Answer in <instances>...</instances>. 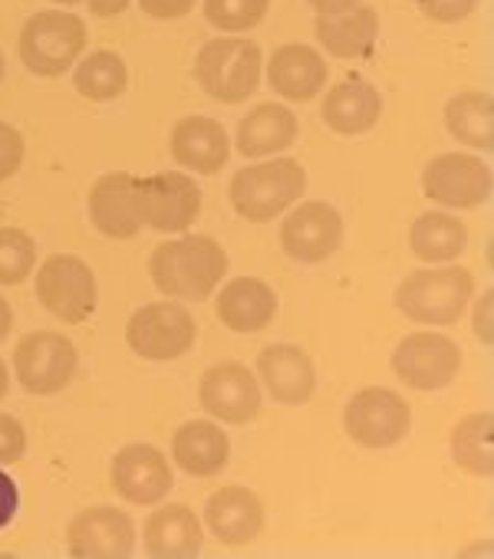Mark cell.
<instances>
[{
    "label": "cell",
    "mask_w": 494,
    "mask_h": 559,
    "mask_svg": "<svg viewBox=\"0 0 494 559\" xmlns=\"http://www.w3.org/2000/svg\"><path fill=\"white\" fill-rule=\"evenodd\" d=\"M152 284L168 300H208L221 276L227 273V253L214 237L191 234L178 240H165L149 257Z\"/></svg>",
    "instance_id": "1"
},
{
    "label": "cell",
    "mask_w": 494,
    "mask_h": 559,
    "mask_svg": "<svg viewBox=\"0 0 494 559\" xmlns=\"http://www.w3.org/2000/svg\"><path fill=\"white\" fill-rule=\"evenodd\" d=\"M474 294V276L464 266H442V270H415L409 273L399 290L396 307L402 317L422 326H451L468 310Z\"/></svg>",
    "instance_id": "2"
},
{
    "label": "cell",
    "mask_w": 494,
    "mask_h": 559,
    "mask_svg": "<svg viewBox=\"0 0 494 559\" xmlns=\"http://www.w3.org/2000/svg\"><path fill=\"white\" fill-rule=\"evenodd\" d=\"M307 188V171L294 158H274L247 165L231 178V207L244 221H274L281 217Z\"/></svg>",
    "instance_id": "3"
},
{
    "label": "cell",
    "mask_w": 494,
    "mask_h": 559,
    "mask_svg": "<svg viewBox=\"0 0 494 559\" xmlns=\"http://www.w3.org/2000/svg\"><path fill=\"white\" fill-rule=\"evenodd\" d=\"M261 47L244 37H217L201 47L195 60V80L217 103H244L261 83Z\"/></svg>",
    "instance_id": "4"
},
{
    "label": "cell",
    "mask_w": 494,
    "mask_h": 559,
    "mask_svg": "<svg viewBox=\"0 0 494 559\" xmlns=\"http://www.w3.org/2000/svg\"><path fill=\"white\" fill-rule=\"evenodd\" d=\"M21 60L37 76H63L86 50V24L70 11H40L21 31Z\"/></svg>",
    "instance_id": "5"
},
{
    "label": "cell",
    "mask_w": 494,
    "mask_h": 559,
    "mask_svg": "<svg viewBox=\"0 0 494 559\" xmlns=\"http://www.w3.org/2000/svg\"><path fill=\"white\" fill-rule=\"evenodd\" d=\"M37 300L63 323H86L99 304L96 273L73 253H54L37 270Z\"/></svg>",
    "instance_id": "6"
},
{
    "label": "cell",
    "mask_w": 494,
    "mask_h": 559,
    "mask_svg": "<svg viewBox=\"0 0 494 559\" xmlns=\"http://www.w3.org/2000/svg\"><path fill=\"white\" fill-rule=\"evenodd\" d=\"M195 320L181 304L162 300L139 307L126 323V343L132 353L152 362H172L195 346Z\"/></svg>",
    "instance_id": "7"
},
{
    "label": "cell",
    "mask_w": 494,
    "mask_h": 559,
    "mask_svg": "<svg viewBox=\"0 0 494 559\" xmlns=\"http://www.w3.org/2000/svg\"><path fill=\"white\" fill-rule=\"evenodd\" d=\"M77 346L54 330H37L14 349V372L31 395H57L77 376Z\"/></svg>",
    "instance_id": "8"
},
{
    "label": "cell",
    "mask_w": 494,
    "mask_h": 559,
    "mask_svg": "<svg viewBox=\"0 0 494 559\" xmlns=\"http://www.w3.org/2000/svg\"><path fill=\"white\" fill-rule=\"evenodd\" d=\"M343 428L363 448H392L409 435L412 408L399 392L373 385L350 399L343 412Z\"/></svg>",
    "instance_id": "9"
},
{
    "label": "cell",
    "mask_w": 494,
    "mask_h": 559,
    "mask_svg": "<svg viewBox=\"0 0 494 559\" xmlns=\"http://www.w3.org/2000/svg\"><path fill=\"white\" fill-rule=\"evenodd\" d=\"M142 224L158 234H181L201 211V191L185 171H158L149 178H136Z\"/></svg>",
    "instance_id": "10"
},
{
    "label": "cell",
    "mask_w": 494,
    "mask_h": 559,
    "mask_svg": "<svg viewBox=\"0 0 494 559\" xmlns=\"http://www.w3.org/2000/svg\"><path fill=\"white\" fill-rule=\"evenodd\" d=\"M396 376L419 392H438L455 382L461 369V349L442 333H412L392 353Z\"/></svg>",
    "instance_id": "11"
},
{
    "label": "cell",
    "mask_w": 494,
    "mask_h": 559,
    "mask_svg": "<svg viewBox=\"0 0 494 559\" xmlns=\"http://www.w3.org/2000/svg\"><path fill=\"white\" fill-rule=\"evenodd\" d=\"M201 408L224 425H247L261 412V385L240 362H217L198 382Z\"/></svg>",
    "instance_id": "12"
},
{
    "label": "cell",
    "mask_w": 494,
    "mask_h": 559,
    "mask_svg": "<svg viewBox=\"0 0 494 559\" xmlns=\"http://www.w3.org/2000/svg\"><path fill=\"white\" fill-rule=\"evenodd\" d=\"M67 546L77 559H122L136 549V523L116 507H86L67 526Z\"/></svg>",
    "instance_id": "13"
},
{
    "label": "cell",
    "mask_w": 494,
    "mask_h": 559,
    "mask_svg": "<svg viewBox=\"0 0 494 559\" xmlns=\"http://www.w3.org/2000/svg\"><path fill=\"white\" fill-rule=\"evenodd\" d=\"M343 243V217L327 201H307L281 224V247L301 263H324Z\"/></svg>",
    "instance_id": "14"
},
{
    "label": "cell",
    "mask_w": 494,
    "mask_h": 559,
    "mask_svg": "<svg viewBox=\"0 0 494 559\" xmlns=\"http://www.w3.org/2000/svg\"><path fill=\"white\" fill-rule=\"evenodd\" d=\"M422 188L445 207H478L491 194V168L474 155H438L422 171Z\"/></svg>",
    "instance_id": "15"
},
{
    "label": "cell",
    "mask_w": 494,
    "mask_h": 559,
    "mask_svg": "<svg viewBox=\"0 0 494 559\" xmlns=\"http://www.w3.org/2000/svg\"><path fill=\"white\" fill-rule=\"evenodd\" d=\"M172 484V467L165 454L152 444H126L113 457V487L129 503L155 507L165 500Z\"/></svg>",
    "instance_id": "16"
},
{
    "label": "cell",
    "mask_w": 494,
    "mask_h": 559,
    "mask_svg": "<svg viewBox=\"0 0 494 559\" xmlns=\"http://www.w3.org/2000/svg\"><path fill=\"white\" fill-rule=\"evenodd\" d=\"M204 523L208 530L227 543V546H244L261 536L264 530V503L255 490L227 484L217 487L208 503H204Z\"/></svg>",
    "instance_id": "17"
},
{
    "label": "cell",
    "mask_w": 494,
    "mask_h": 559,
    "mask_svg": "<svg viewBox=\"0 0 494 559\" xmlns=\"http://www.w3.org/2000/svg\"><path fill=\"white\" fill-rule=\"evenodd\" d=\"M90 221L99 234L113 240H129L142 230V211L136 194V178L129 171L103 175L90 191Z\"/></svg>",
    "instance_id": "18"
},
{
    "label": "cell",
    "mask_w": 494,
    "mask_h": 559,
    "mask_svg": "<svg viewBox=\"0 0 494 559\" xmlns=\"http://www.w3.org/2000/svg\"><path fill=\"white\" fill-rule=\"evenodd\" d=\"M258 379L281 405H304L317 389L310 356L301 346H287V343L268 346L258 356Z\"/></svg>",
    "instance_id": "19"
},
{
    "label": "cell",
    "mask_w": 494,
    "mask_h": 559,
    "mask_svg": "<svg viewBox=\"0 0 494 559\" xmlns=\"http://www.w3.org/2000/svg\"><path fill=\"white\" fill-rule=\"evenodd\" d=\"M142 539H145V552L149 556H158V559H191V556L201 552L204 533H201V520L195 516L191 507L165 503V507H158V510H152L145 516Z\"/></svg>",
    "instance_id": "20"
},
{
    "label": "cell",
    "mask_w": 494,
    "mask_h": 559,
    "mask_svg": "<svg viewBox=\"0 0 494 559\" xmlns=\"http://www.w3.org/2000/svg\"><path fill=\"white\" fill-rule=\"evenodd\" d=\"M168 142H172V158L181 168H191L198 175L221 171L227 155H231L224 126L208 119V116H185V119H178Z\"/></svg>",
    "instance_id": "21"
},
{
    "label": "cell",
    "mask_w": 494,
    "mask_h": 559,
    "mask_svg": "<svg viewBox=\"0 0 494 559\" xmlns=\"http://www.w3.org/2000/svg\"><path fill=\"white\" fill-rule=\"evenodd\" d=\"M327 73L330 70H327L324 57L307 44H287V47L274 50V57L268 63L271 90L291 103H310L324 90Z\"/></svg>",
    "instance_id": "22"
},
{
    "label": "cell",
    "mask_w": 494,
    "mask_h": 559,
    "mask_svg": "<svg viewBox=\"0 0 494 559\" xmlns=\"http://www.w3.org/2000/svg\"><path fill=\"white\" fill-rule=\"evenodd\" d=\"M278 317V297L258 276H237L217 294V320L234 333H258Z\"/></svg>",
    "instance_id": "23"
},
{
    "label": "cell",
    "mask_w": 494,
    "mask_h": 559,
    "mask_svg": "<svg viewBox=\"0 0 494 559\" xmlns=\"http://www.w3.org/2000/svg\"><path fill=\"white\" fill-rule=\"evenodd\" d=\"M317 40L330 57L340 60H360L376 47L379 37V14L373 8H346L337 14H320L317 24Z\"/></svg>",
    "instance_id": "24"
},
{
    "label": "cell",
    "mask_w": 494,
    "mask_h": 559,
    "mask_svg": "<svg viewBox=\"0 0 494 559\" xmlns=\"http://www.w3.org/2000/svg\"><path fill=\"white\" fill-rule=\"evenodd\" d=\"M383 116V96L366 80H343L324 96V122L337 135H363Z\"/></svg>",
    "instance_id": "25"
},
{
    "label": "cell",
    "mask_w": 494,
    "mask_h": 559,
    "mask_svg": "<svg viewBox=\"0 0 494 559\" xmlns=\"http://www.w3.org/2000/svg\"><path fill=\"white\" fill-rule=\"evenodd\" d=\"M172 457L191 477H214L227 467L231 441L214 421H188L172 438Z\"/></svg>",
    "instance_id": "26"
},
{
    "label": "cell",
    "mask_w": 494,
    "mask_h": 559,
    "mask_svg": "<svg viewBox=\"0 0 494 559\" xmlns=\"http://www.w3.org/2000/svg\"><path fill=\"white\" fill-rule=\"evenodd\" d=\"M297 139V116L287 106H258L237 126V152L244 158H264L291 148Z\"/></svg>",
    "instance_id": "27"
},
{
    "label": "cell",
    "mask_w": 494,
    "mask_h": 559,
    "mask_svg": "<svg viewBox=\"0 0 494 559\" xmlns=\"http://www.w3.org/2000/svg\"><path fill=\"white\" fill-rule=\"evenodd\" d=\"M445 129L481 152L494 148V99L484 90H464L445 103Z\"/></svg>",
    "instance_id": "28"
},
{
    "label": "cell",
    "mask_w": 494,
    "mask_h": 559,
    "mask_svg": "<svg viewBox=\"0 0 494 559\" xmlns=\"http://www.w3.org/2000/svg\"><path fill=\"white\" fill-rule=\"evenodd\" d=\"M464 243H468V230L451 214L428 211V214L412 221L409 247L425 263H448V260H455L464 250Z\"/></svg>",
    "instance_id": "29"
},
{
    "label": "cell",
    "mask_w": 494,
    "mask_h": 559,
    "mask_svg": "<svg viewBox=\"0 0 494 559\" xmlns=\"http://www.w3.org/2000/svg\"><path fill=\"white\" fill-rule=\"evenodd\" d=\"M494 415L491 412H474L461 418L451 431V457L461 471L474 477H491L494 474Z\"/></svg>",
    "instance_id": "30"
},
{
    "label": "cell",
    "mask_w": 494,
    "mask_h": 559,
    "mask_svg": "<svg viewBox=\"0 0 494 559\" xmlns=\"http://www.w3.org/2000/svg\"><path fill=\"white\" fill-rule=\"evenodd\" d=\"M129 73L119 53L113 50H96L77 67V93L93 99V103H109L126 93Z\"/></svg>",
    "instance_id": "31"
},
{
    "label": "cell",
    "mask_w": 494,
    "mask_h": 559,
    "mask_svg": "<svg viewBox=\"0 0 494 559\" xmlns=\"http://www.w3.org/2000/svg\"><path fill=\"white\" fill-rule=\"evenodd\" d=\"M37 243L21 227H0V287H17L34 273Z\"/></svg>",
    "instance_id": "32"
},
{
    "label": "cell",
    "mask_w": 494,
    "mask_h": 559,
    "mask_svg": "<svg viewBox=\"0 0 494 559\" xmlns=\"http://www.w3.org/2000/svg\"><path fill=\"white\" fill-rule=\"evenodd\" d=\"M271 0H204V17L221 34H244L264 21Z\"/></svg>",
    "instance_id": "33"
},
{
    "label": "cell",
    "mask_w": 494,
    "mask_h": 559,
    "mask_svg": "<svg viewBox=\"0 0 494 559\" xmlns=\"http://www.w3.org/2000/svg\"><path fill=\"white\" fill-rule=\"evenodd\" d=\"M27 454V431L14 415L0 412V464H17Z\"/></svg>",
    "instance_id": "34"
},
{
    "label": "cell",
    "mask_w": 494,
    "mask_h": 559,
    "mask_svg": "<svg viewBox=\"0 0 494 559\" xmlns=\"http://www.w3.org/2000/svg\"><path fill=\"white\" fill-rule=\"evenodd\" d=\"M21 162H24V135L14 126L0 122V181L17 175Z\"/></svg>",
    "instance_id": "35"
},
{
    "label": "cell",
    "mask_w": 494,
    "mask_h": 559,
    "mask_svg": "<svg viewBox=\"0 0 494 559\" xmlns=\"http://www.w3.org/2000/svg\"><path fill=\"white\" fill-rule=\"evenodd\" d=\"M419 8L425 17L438 24H455V21H464L478 8V0H419Z\"/></svg>",
    "instance_id": "36"
},
{
    "label": "cell",
    "mask_w": 494,
    "mask_h": 559,
    "mask_svg": "<svg viewBox=\"0 0 494 559\" xmlns=\"http://www.w3.org/2000/svg\"><path fill=\"white\" fill-rule=\"evenodd\" d=\"M139 8L155 21H178L195 8V0H139Z\"/></svg>",
    "instance_id": "37"
},
{
    "label": "cell",
    "mask_w": 494,
    "mask_h": 559,
    "mask_svg": "<svg viewBox=\"0 0 494 559\" xmlns=\"http://www.w3.org/2000/svg\"><path fill=\"white\" fill-rule=\"evenodd\" d=\"M17 507H21V490L14 484V477L0 471V530L17 516Z\"/></svg>",
    "instance_id": "38"
},
{
    "label": "cell",
    "mask_w": 494,
    "mask_h": 559,
    "mask_svg": "<svg viewBox=\"0 0 494 559\" xmlns=\"http://www.w3.org/2000/svg\"><path fill=\"white\" fill-rule=\"evenodd\" d=\"M491 300H494V294L487 290V294L478 300V310H474V336H478L484 346L494 343V333H491Z\"/></svg>",
    "instance_id": "39"
},
{
    "label": "cell",
    "mask_w": 494,
    "mask_h": 559,
    "mask_svg": "<svg viewBox=\"0 0 494 559\" xmlns=\"http://www.w3.org/2000/svg\"><path fill=\"white\" fill-rule=\"evenodd\" d=\"M96 17H116L129 8V0H86Z\"/></svg>",
    "instance_id": "40"
},
{
    "label": "cell",
    "mask_w": 494,
    "mask_h": 559,
    "mask_svg": "<svg viewBox=\"0 0 494 559\" xmlns=\"http://www.w3.org/2000/svg\"><path fill=\"white\" fill-rule=\"evenodd\" d=\"M307 4L317 11V14H337V11H346V8H356L360 0H307Z\"/></svg>",
    "instance_id": "41"
},
{
    "label": "cell",
    "mask_w": 494,
    "mask_h": 559,
    "mask_svg": "<svg viewBox=\"0 0 494 559\" xmlns=\"http://www.w3.org/2000/svg\"><path fill=\"white\" fill-rule=\"evenodd\" d=\"M14 330V310H11V304L0 297V343L8 340V333Z\"/></svg>",
    "instance_id": "42"
},
{
    "label": "cell",
    "mask_w": 494,
    "mask_h": 559,
    "mask_svg": "<svg viewBox=\"0 0 494 559\" xmlns=\"http://www.w3.org/2000/svg\"><path fill=\"white\" fill-rule=\"evenodd\" d=\"M8 389H11V379H8V362L0 359V402L8 399Z\"/></svg>",
    "instance_id": "43"
},
{
    "label": "cell",
    "mask_w": 494,
    "mask_h": 559,
    "mask_svg": "<svg viewBox=\"0 0 494 559\" xmlns=\"http://www.w3.org/2000/svg\"><path fill=\"white\" fill-rule=\"evenodd\" d=\"M54 4H63V8H73V4H80V0H54Z\"/></svg>",
    "instance_id": "44"
},
{
    "label": "cell",
    "mask_w": 494,
    "mask_h": 559,
    "mask_svg": "<svg viewBox=\"0 0 494 559\" xmlns=\"http://www.w3.org/2000/svg\"><path fill=\"white\" fill-rule=\"evenodd\" d=\"M0 83H4V53H0Z\"/></svg>",
    "instance_id": "45"
}]
</instances>
